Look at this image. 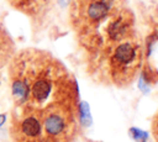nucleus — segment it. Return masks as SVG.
<instances>
[{"label":"nucleus","instance_id":"1","mask_svg":"<svg viewBox=\"0 0 158 142\" xmlns=\"http://www.w3.org/2000/svg\"><path fill=\"white\" fill-rule=\"evenodd\" d=\"M11 93L17 107L42 110L54 96V83L59 67L44 52L25 49L19 52L9 68Z\"/></svg>","mask_w":158,"mask_h":142},{"label":"nucleus","instance_id":"2","mask_svg":"<svg viewBox=\"0 0 158 142\" xmlns=\"http://www.w3.org/2000/svg\"><path fill=\"white\" fill-rule=\"evenodd\" d=\"M43 142H69L74 135V119L63 101L48 104L41 110Z\"/></svg>","mask_w":158,"mask_h":142},{"label":"nucleus","instance_id":"3","mask_svg":"<svg viewBox=\"0 0 158 142\" xmlns=\"http://www.w3.org/2000/svg\"><path fill=\"white\" fill-rule=\"evenodd\" d=\"M11 120L10 133L14 142H43L41 110L19 107Z\"/></svg>","mask_w":158,"mask_h":142},{"label":"nucleus","instance_id":"4","mask_svg":"<svg viewBox=\"0 0 158 142\" xmlns=\"http://www.w3.org/2000/svg\"><path fill=\"white\" fill-rule=\"evenodd\" d=\"M14 43L6 28L0 23V68H2L12 57Z\"/></svg>","mask_w":158,"mask_h":142},{"label":"nucleus","instance_id":"5","mask_svg":"<svg viewBox=\"0 0 158 142\" xmlns=\"http://www.w3.org/2000/svg\"><path fill=\"white\" fill-rule=\"evenodd\" d=\"M135 57H136L135 48L130 43H123L116 48L114 61L120 65H125V64H130L135 59Z\"/></svg>","mask_w":158,"mask_h":142},{"label":"nucleus","instance_id":"6","mask_svg":"<svg viewBox=\"0 0 158 142\" xmlns=\"http://www.w3.org/2000/svg\"><path fill=\"white\" fill-rule=\"evenodd\" d=\"M107 5L104 2H93L88 9V15L93 20H99L107 14Z\"/></svg>","mask_w":158,"mask_h":142},{"label":"nucleus","instance_id":"7","mask_svg":"<svg viewBox=\"0 0 158 142\" xmlns=\"http://www.w3.org/2000/svg\"><path fill=\"white\" fill-rule=\"evenodd\" d=\"M31 1H32V0H9V2H10L14 7L20 9V10H23V11H25L27 7H30Z\"/></svg>","mask_w":158,"mask_h":142},{"label":"nucleus","instance_id":"8","mask_svg":"<svg viewBox=\"0 0 158 142\" xmlns=\"http://www.w3.org/2000/svg\"><path fill=\"white\" fill-rule=\"evenodd\" d=\"M130 132L132 133V136H133V138L136 141H138V142H146V140H147V133L146 132H143L141 130H137V128H131Z\"/></svg>","mask_w":158,"mask_h":142},{"label":"nucleus","instance_id":"9","mask_svg":"<svg viewBox=\"0 0 158 142\" xmlns=\"http://www.w3.org/2000/svg\"><path fill=\"white\" fill-rule=\"evenodd\" d=\"M153 135L158 142V112L154 116V120H153Z\"/></svg>","mask_w":158,"mask_h":142},{"label":"nucleus","instance_id":"10","mask_svg":"<svg viewBox=\"0 0 158 142\" xmlns=\"http://www.w3.org/2000/svg\"><path fill=\"white\" fill-rule=\"evenodd\" d=\"M5 120H6V116H5L4 114H0V126L5 122Z\"/></svg>","mask_w":158,"mask_h":142}]
</instances>
